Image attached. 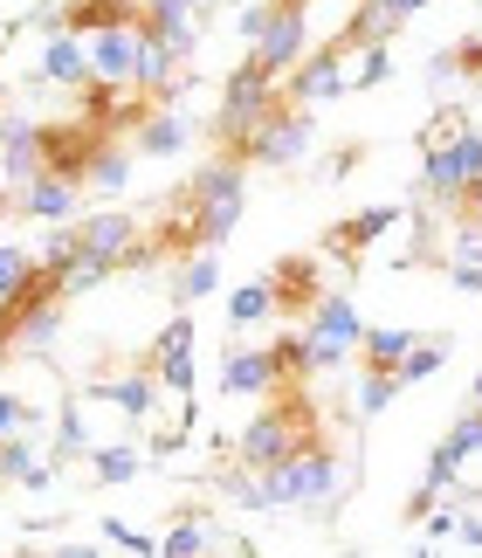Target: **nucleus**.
Segmentation results:
<instances>
[{
    "label": "nucleus",
    "mask_w": 482,
    "mask_h": 558,
    "mask_svg": "<svg viewBox=\"0 0 482 558\" xmlns=\"http://www.w3.org/2000/svg\"><path fill=\"white\" fill-rule=\"evenodd\" d=\"M324 435H317V407H311V393L303 386H276L269 393V407L241 427V441H234V456H241V469H255V476H269V469H282L290 456H303V448H317Z\"/></svg>",
    "instance_id": "1"
},
{
    "label": "nucleus",
    "mask_w": 482,
    "mask_h": 558,
    "mask_svg": "<svg viewBox=\"0 0 482 558\" xmlns=\"http://www.w3.org/2000/svg\"><path fill=\"white\" fill-rule=\"evenodd\" d=\"M282 111V83L262 70V62L249 56L241 70L221 83V111H214V145H221L228 159H241L249 166V145H255V132L269 124Z\"/></svg>",
    "instance_id": "2"
},
{
    "label": "nucleus",
    "mask_w": 482,
    "mask_h": 558,
    "mask_svg": "<svg viewBox=\"0 0 482 558\" xmlns=\"http://www.w3.org/2000/svg\"><path fill=\"white\" fill-rule=\"evenodd\" d=\"M338 483H345V469H338V448L332 441L303 448V456H290L282 469L262 476L269 510H311V518H332V510H338Z\"/></svg>",
    "instance_id": "3"
},
{
    "label": "nucleus",
    "mask_w": 482,
    "mask_h": 558,
    "mask_svg": "<svg viewBox=\"0 0 482 558\" xmlns=\"http://www.w3.org/2000/svg\"><path fill=\"white\" fill-rule=\"evenodd\" d=\"M76 248L83 255H91V263H104V269H145L152 263V255H159V248H152L145 242V228L138 221H131V214H83V221H76Z\"/></svg>",
    "instance_id": "4"
},
{
    "label": "nucleus",
    "mask_w": 482,
    "mask_h": 558,
    "mask_svg": "<svg viewBox=\"0 0 482 558\" xmlns=\"http://www.w3.org/2000/svg\"><path fill=\"white\" fill-rule=\"evenodd\" d=\"M482 180V124H469L455 145H442V153H427L421 159V186H427V201H462V193Z\"/></svg>",
    "instance_id": "5"
},
{
    "label": "nucleus",
    "mask_w": 482,
    "mask_h": 558,
    "mask_svg": "<svg viewBox=\"0 0 482 558\" xmlns=\"http://www.w3.org/2000/svg\"><path fill=\"white\" fill-rule=\"evenodd\" d=\"M97 145H104V138H97L83 118H49V124H41V173H56V180L83 186V180H91Z\"/></svg>",
    "instance_id": "6"
},
{
    "label": "nucleus",
    "mask_w": 482,
    "mask_h": 558,
    "mask_svg": "<svg viewBox=\"0 0 482 558\" xmlns=\"http://www.w3.org/2000/svg\"><path fill=\"white\" fill-rule=\"evenodd\" d=\"M249 56H255L276 83L290 76L303 56H311V35H303V8H297V0H269V28H262V41H255Z\"/></svg>",
    "instance_id": "7"
},
{
    "label": "nucleus",
    "mask_w": 482,
    "mask_h": 558,
    "mask_svg": "<svg viewBox=\"0 0 482 558\" xmlns=\"http://www.w3.org/2000/svg\"><path fill=\"white\" fill-rule=\"evenodd\" d=\"M311 138H317V118H311V111H297V104H282V111L255 132L249 166H297L303 153H311Z\"/></svg>",
    "instance_id": "8"
},
{
    "label": "nucleus",
    "mask_w": 482,
    "mask_h": 558,
    "mask_svg": "<svg viewBox=\"0 0 482 558\" xmlns=\"http://www.w3.org/2000/svg\"><path fill=\"white\" fill-rule=\"evenodd\" d=\"M332 97H345V49H311L282 76V104H297V111H317Z\"/></svg>",
    "instance_id": "9"
},
{
    "label": "nucleus",
    "mask_w": 482,
    "mask_h": 558,
    "mask_svg": "<svg viewBox=\"0 0 482 558\" xmlns=\"http://www.w3.org/2000/svg\"><path fill=\"white\" fill-rule=\"evenodd\" d=\"M269 296H276L282 317H311L324 304V263L317 255H282L269 269Z\"/></svg>",
    "instance_id": "10"
},
{
    "label": "nucleus",
    "mask_w": 482,
    "mask_h": 558,
    "mask_svg": "<svg viewBox=\"0 0 482 558\" xmlns=\"http://www.w3.org/2000/svg\"><path fill=\"white\" fill-rule=\"evenodd\" d=\"M400 214H407V207H393V201H379V207H359L352 221H338L332 234H324V255H338V263H352V269H359V255H365L372 242H379L386 228H400Z\"/></svg>",
    "instance_id": "11"
},
{
    "label": "nucleus",
    "mask_w": 482,
    "mask_h": 558,
    "mask_svg": "<svg viewBox=\"0 0 482 558\" xmlns=\"http://www.w3.org/2000/svg\"><path fill=\"white\" fill-rule=\"evenodd\" d=\"M303 331H311L317 338V345H338V352H359L365 345V317H359V304H352V296H345V290H324V304L311 311V317H303Z\"/></svg>",
    "instance_id": "12"
},
{
    "label": "nucleus",
    "mask_w": 482,
    "mask_h": 558,
    "mask_svg": "<svg viewBox=\"0 0 482 558\" xmlns=\"http://www.w3.org/2000/svg\"><path fill=\"white\" fill-rule=\"evenodd\" d=\"M282 386V373H276V352L269 345H234L228 359H221V393H249V400H269Z\"/></svg>",
    "instance_id": "13"
},
{
    "label": "nucleus",
    "mask_w": 482,
    "mask_h": 558,
    "mask_svg": "<svg viewBox=\"0 0 482 558\" xmlns=\"http://www.w3.org/2000/svg\"><path fill=\"white\" fill-rule=\"evenodd\" d=\"M0 173H8V186L41 180V124L35 118H0Z\"/></svg>",
    "instance_id": "14"
},
{
    "label": "nucleus",
    "mask_w": 482,
    "mask_h": 558,
    "mask_svg": "<svg viewBox=\"0 0 482 558\" xmlns=\"http://www.w3.org/2000/svg\"><path fill=\"white\" fill-rule=\"evenodd\" d=\"M76 201H83V186L56 180V173H41V180H28V186L8 193V207L28 214V221H76Z\"/></svg>",
    "instance_id": "15"
},
{
    "label": "nucleus",
    "mask_w": 482,
    "mask_h": 558,
    "mask_svg": "<svg viewBox=\"0 0 482 558\" xmlns=\"http://www.w3.org/2000/svg\"><path fill=\"white\" fill-rule=\"evenodd\" d=\"M138 8L145 0H62V28L76 41H91V35H111V28H138Z\"/></svg>",
    "instance_id": "16"
},
{
    "label": "nucleus",
    "mask_w": 482,
    "mask_h": 558,
    "mask_svg": "<svg viewBox=\"0 0 482 558\" xmlns=\"http://www.w3.org/2000/svg\"><path fill=\"white\" fill-rule=\"evenodd\" d=\"M138 28H111V35H91V70L97 83H118V90H131L138 83Z\"/></svg>",
    "instance_id": "17"
},
{
    "label": "nucleus",
    "mask_w": 482,
    "mask_h": 558,
    "mask_svg": "<svg viewBox=\"0 0 482 558\" xmlns=\"http://www.w3.org/2000/svg\"><path fill=\"white\" fill-rule=\"evenodd\" d=\"M41 83H62V90H91L97 70H91V41L76 35H49V49H41Z\"/></svg>",
    "instance_id": "18"
},
{
    "label": "nucleus",
    "mask_w": 482,
    "mask_h": 558,
    "mask_svg": "<svg viewBox=\"0 0 482 558\" xmlns=\"http://www.w3.org/2000/svg\"><path fill=\"white\" fill-rule=\"evenodd\" d=\"M186 145V118L172 111V104H159V111H152L138 132H131V153H145V159H172Z\"/></svg>",
    "instance_id": "19"
},
{
    "label": "nucleus",
    "mask_w": 482,
    "mask_h": 558,
    "mask_svg": "<svg viewBox=\"0 0 482 558\" xmlns=\"http://www.w3.org/2000/svg\"><path fill=\"white\" fill-rule=\"evenodd\" d=\"M152 386H159L152 373H131V379L97 386V400H104V407H118V414H124L131 427H145V421H152V407H159V393H152Z\"/></svg>",
    "instance_id": "20"
},
{
    "label": "nucleus",
    "mask_w": 482,
    "mask_h": 558,
    "mask_svg": "<svg viewBox=\"0 0 482 558\" xmlns=\"http://www.w3.org/2000/svg\"><path fill=\"white\" fill-rule=\"evenodd\" d=\"M413 345H421V331H400V325H379V331H365V345H359V359H365V373H400Z\"/></svg>",
    "instance_id": "21"
},
{
    "label": "nucleus",
    "mask_w": 482,
    "mask_h": 558,
    "mask_svg": "<svg viewBox=\"0 0 482 558\" xmlns=\"http://www.w3.org/2000/svg\"><path fill=\"white\" fill-rule=\"evenodd\" d=\"M83 186H97V193H124V186H131V153H124L118 138H104V145H97L91 180H83Z\"/></svg>",
    "instance_id": "22"
},
{
    "label": "nucleus",
    "mask_w": 482,
    "mask_h": 558,
    "mask_svg": "<svg viewBox=\"0 0 482 558\" xmlns=\"http://www.w3.org/2000/svg\"><path fill=\"white\" fill-rule=\"evenodd\" d=\"M138 469H145V456H138L131 441H104V448H91V476H97V483H131Z\"/></svg>",
    "instance_id": "23"
},
{
    "label": "nucleus",
    "mask_w": 482,
    "mask_h": 558,
    "mask_svg": "<svg viewBox=\"0 0 482 558\" xmlns=\"http://www.w3.org/2000/svg\"><path fill=\"white\" fill-rule=\"evenodd\" d=\"M262 317H276L269 276H262V283H241V290H228V325H234V331H241V325H262Z\"/></svg>",
    "instance_id": "24"
},
{
    "label": "nucleus",
    "mask_w": 482,
    "mask_h": 558,
    "mask_svg": "<svg viewBox=\"0 0 482 558\" xmlns=\"http://www.w3.org/2000/svg\"><path fill=\"white\" fill-rule=\"evenodd\" d=\"M159 558H207V518H201V510H186V518L166 531Z\"/></svg>",
    "instance_id": "25"
},
{
    "label": "nucleus",
    "mask_w": 482,
    "mask_h": 558,
    "mask_svg": "<svg viewBox=\"0 0 482 558\" xmlns=\"http://www.w3.org/2000/svg\"><path fill=\"white\" fill-rule=\"evenodd\" d=\"M427 76H434V83H448V76H482V35H462L455 49H442Z\"/></svg>",
    "instance_id": "26"
},
{
    "label": "nucleus",
    "mask_w": 482,
    "mask_h": 558,
    "mask_svg": "<svg viewBox=\"0 0 482 558\" xmlns=\"http://www.w3.org/2000/svg\"><path fill=\"white\" fill-rule=\"evenodd\" d=\"M214 283H221L214 255H186V263H180V283H172V296H180V304H201V296H214Z\"/></svg>",
    "instance_id": "27"
},
{
    "label": "nucleus",
    "mask_w": 482,
    "mask_h": 558,
    "mask_svg": "<svg viewBox=\"0 0 482 558\" xmlns=\"http://www.w3.org/2000/svg\"><path fill=\"white\" fill-rule=\"evenodd\" d=\"M41 263H35V248H21V242H0V304H8V296L28 283Z\"/></svg>",
    "instance_id": "28"
},
{
    "label": "nucleus",
    "mask_w": 482,
    "mask_h": 558,
    "mask_svg": "<svg viewBox=\"0 0 482 558\" xmlns=\"http://www.w3.org/2000/svg\"><path fill=\"white\" fill-rule=\"evenodd\" d=\"M393 393H407L400 373H365V386H359V421H379L386 407H393Z\"/></svg>",
    "instance_id": "29"
},
{
    "label": "nucleus",
    "mask_w": 482,
    "mask_h": 558,
    "mask_svg": "<svg viewBox=\"0 0 482 558\" xmlns=\"http://www.w3.org/2000/svg\"><path fill=\"white\" fill-rule=\"evenodd\" d=\"M35 469H41V456H35V441H28V435L0 441V483H28Z\"/></svg>",
    "instance_id": "30"
},
{
    "label": "nucleus",
    "mask_w": 482,
    "mask_h": 558,
    "mask_svg": "<svg viewBox=\"0 0 482 558\" xmlns=\"http://www.w3.org/2000/svg\"><path fill=\"white\" fill-rule=\"evenodd\" d=\"M386 76H393V49L379 41V49H359V70L345 76V90H379Z\"/></svg>",
    "instance_id": "31"
},
{
    "label": "nucleus",
    "mask_w": 482,
    "mask_h": 558,
    "mask_svg": "<svg viewBox=\"0 0 482 558\" xmlns=\"http://www.w3.org/2000/svg\"><path fill=\"white\" fill-rule=\"evenodd\" d=\"M442 359H448V345H442V338H421V345L407 352V366H400V386H421V379H434V373H442Z\"/></svg>",
    "instance_id": "32"
},
{
    "label": "nucleus",
    "mask_w": 482,
    "mask_h": 558,
    "mask_svg": "<svg viewBox=\"0 0 482 558\" xmlns=\"http://www.w3.org/2000/svg\"><path fill=\"white\" fill-rule=\"evenodd\" d=\"M462 132H469V118H462V111H434V118L421 124V159H427V153H442V145H455Z\"/></svg>",
    "instance_id": "33"
},
{
    "label": "nucleus",
    "mask_w": 482,
    "mask_h": 558,
    "mask_svg": "<svg viewBox=\"0 0 482 558\" xmlns=\"http://www.w3.org/2000/svg\"><path fill=\"white\" fill-rule=\"evenodd\" d=\"M104 276H111L104 263H91V255H76V263L62 269V304H70V296H91V290L104 283Z\"/></svg>",
    "instance_id": "34"
},
{
    "label": "nucleus",
    "mask_w": 482,
    "mask_h": 558,
    "mask_svg": "<svg viewBox=\"0 0 482 558\" xmlns=\"http://www.w3.org/2000/svg\"><path fill=\"white\" fill-rule=\"evenodd\" d=\"M104 545H118V551H131V558H159V538H145V531H131L124 518H111V524H104Z\"/></svg>",
    "instance_id": "35"
},
{
    "label": "nucleus",
    "mask_w": 482,
    "mask_h": 558,
    "mask_svg": "<svg viewBox=\"0 0 482 558\" xmlns=\"http://www.w3.org/2000/svg\"><path fill=\"white\" fill-rule=\"evenodd\" d=\"M180 352H193V317H172V325L159 331V345H152V366H159V359H180Z\"/></svg>",
    "instance_id": "36"
},
{
    "label": "nucleus",
    "mask_w": 482,
    "mask_h": 558,
    "mask_svg": "<svg viewBox=\"0 0 482 558\" xmlns=\"http://www.w3.org/2000/svg\"><path fill=\"white\" fill-rule=\"evenodd\" d=\"M14 435H28V407H21L8 386H0V441H14Z\"/></svg>",
    "instance_id": "37"
},
{
    "label": "nucleus",
    "mask_w": 482,
    "mask_h": 558,
    "mask_svg": "<svg viewBox=\"0 0 482 558\" xmlns=\"http://www.w3.org/2000/svg\"><path fill=\"white\" fill-rule=\"evenodd\" d=\"M262 28H269V0H249V8H241V41H262Z\"/></svg>",
    "instance_id": "38"
},
{
    "label": "nucleus",
    "mask_w": 482,
    "mask_h": 558,
    "mask_svg": "<svg viewBox=\"0 0 482 558\" xmlns=\"http://www.w3.org/2000/svg\"><path fill=\"white\" fill-rule=\"evenodd\" d=\"M41 558H111L104 545H83V538H62V545H49Z\"/></svg>",
    "instance_id": "39"
},
{
    "label": "nucleus",
    "mask_w": 482,
    "mask_h": 558,
    "mask_svg": "<svg viewBox=\"0 0 482 558\" xmlns=\"http://www.w3.org/2000/svg\"><path fill=\"white\" fill-rule=\"evenodd\" d=\"M434 504H442V497H434V489L421 483V489L407 497V518H413V524H427V518H434Z\"/></svg>",
    "instance_id": "40"
},
{
    "label": "nucleus",
    "mask_w": 482,
    "mask_h": 558,
    "mask_svg": "<svg viewBox=\"0 0 482 558\" xmlns=\"http://www.w3.org/2000/svg\"><path fill=\"white\" fill-rule=\"evenodd\" d=\"M455 290H469V296H482V269H469V263H455Z\"/></svg>",
    "instance_id": "41"
},
{
    "label": "nucleus",
    "mask_w": 482,
    "mask_h": 558,
    "mask_svg": "<svg viewBox=\"0 0 482 558\" xmlns=\"http://www.w3.org/2000/svg\"><path fill=\"white\" fill-rule=\"evenodd\" d=\"M455 538H462V545H475V551H482V518H455Z\"/></svg>",
    "instance_id": "42"
},
{
    "label": "nucleus",
    "mask_w": 482,
    "mask_h": 558,
    "mask_svg": "<svg viewBox=\"0 0 482 558\" xmlns=\"http://www.w3.org/2000/svg\"><path fill=\"white\" fill-rule=\"evenodd\" d=\"M221 558H255V545H234V551H221Z\"/></svg>",
    "instance_id": "43"
},
{
    "label": "nucleus",
    "mask_w": 482,
    "mask_h": 558,
    "mask_svg": "<svg viewBox=\"0 0 482 558\" xmlns=\"http://www.w3.org/2000/svg\"><path fill=\"white\" fill-rule=\"evenodd\" d=\"M475 407H482V373H475Z\"/></svg>",
    "instance_id": "44"
},
{
    "label": "nucleus",
    "mask_w": 482,
    "mask_h": 558,
    "mask_svg": "<svg viewBox=\"0 0 482 558\" xmlns=\"http://www.w3.org/2000/svg\"><path fill=\"white\" fill-rule=\"evenodd\" d=\"M8 558H41V551H8Z\"/></svg>",
    "instance_id": "45"
},
{
    "label": "nucleus",
    "mask_w": 482,
    "mask_h": 558,
    "mask_svg": "<svg viewBox=\"0 0 482 558\" xmlns=\"http://www.w3.org/2000/svg\"><path fill=\"white\" fill-rule=\"evenodd\" d=\"M180 8H207V0H180Z\"/></svg>",
    "instance_id": "46"
},
{
    "label": "nucleus",
    "mask_w": 482,
    "mask_h": 558,
    "mask_svg": "<svg viewBox=\"0 0 482 558\" xmlns=\"http://www.w3.org/2000/svg\"><path fill=\"white\" fill-rule=\"evenodd\" d=\"M359 8H386V0H359Z\"/></svg>",
    "instance_id": "47"
},
{
    "label": "nucleus",
    "mask_w": 482,
    "mask_h": 558,
    "mask_svg": "<svg viewBox=\"0 0 482 558\" xmlns=\"http://www.w3.org/2000/svg\"><path fill=\"white\" fill-rule=\"evenodd\" d=\"M8 352H14V345H8V338H0V359H8Z\"/></svg>",
    "instance_id": "48"
},
{
    "label": "nucleus",
    "mask_w": 482,
    "mask_h": 558,
    "mask_svg": "<svg viewBox=\"0 0 482 558\" xmlns=\"http://www.w3.org/2000/svg\"><path fill=\"white\" fill-rule=\"evenodd\" d=\"M0 35H8V28H0Z\"/></svg>",
    "instance_id": "49"
},
{
    "label": "nucleus",
    "mask_w": 482,
    "mask_h": 558,
    "mask_svg": "<svg viewBox=\"0 0 482 558\" xmlns=\"http://www.w3.org/2000/svg\"><path fill=\"white\" fill-rule=\"evenodd\" d=\"M0 62H8V56H0Z\"/></svg>",
    "instance_id": "50"
}]
</instances>
